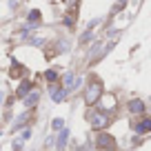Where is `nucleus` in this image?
<instances>
[{
  "label": "nucleus",
  "instance_id": "1",
  "mask_svg": "<svg viewBox=\"0 0 151 151\" xmlns=\"http://www.w3.org/2000/svg\"><path fill=\"white\" fill-rule=\"evenodd\" d=\"M102 80L100 78H96V76H91L89 82H87L85 87V104L87 107H96V104L100 102V98H102Z\"/></svg>",
  "mask_w": 151,
  "mask_h": 151
},
{
  "label": "nucleus",
  "instance_id": "2",
  "mask_svg": "<svg viewBox=\"0 0 151 151\" xmlns=\"http://www.w3.org/2000/svg\"><path fill=\"white\" fill-rule=\"evenodd\" d=\"M87 120H89L91 129H96V131H102V129H107L109 122H111V118H109V113L104 111V109H89V113H87Z\"/></svg>",
  "mask_w": 151,
  "mask_h": 151
},
{
  "label": "nucleus",
  "instance_id": "3",
  "mask_svg": "<svg viewBox=\"0 0 151 151\" xmlns=\"http://www.w3.org/2000/svg\"><path fill=\"white\" fill-rule=\"evenodd\" d=\"M96 145H98V149L113 151V149H116V138H113L111 133H104V131H100L98 136H96Z\"/></svg>",
  "mask_w": 151,
  "mask_h": 151
},
{
  "label": "nucleus",
  "instance_id": "4",
  "mask_svg": "<svg viewBox=\"0 0 151 151\" xmlns=\"http://www.w3.org/2000/svg\"><path fill=\"white\" fill-rule=\"evenodd\" d=\"M49 91H51V100L53 102H62V100L67 98V93H69V89H65L62 85H56V82H51Z\"/></svg>",
  "mask_w": 151,
  "mask_h": 151
},
{
  "label": "nucleus",
  "instance_id": "5",
  "mask_svg": "<svg viewBox=\"0 0 151 151\" xmlns=\"http://www.w3.org/2000/svg\"><path fill=\"white\" fill-rule=\"evenodd\" d=\"M22 100H24V107H27V109H33V107L38 104V100H40V91H38V89H31Z\"/></svg>",
  "mask_w": 151,
  "mask_h": 151
},
{
  "label": "nucleus",
  "instance_id": "6",
  "mask_svg": "<svg viewBox=\"0 0 151 151\" xmlns=\"http://www.w3.org/2000/svg\"><path fill=\"white\" fill-rule=\"evenodd\" d=\"M67 140H69V129H67V127H62V129H60V133H58V142H56L58 151H62V149H65Z\"/></svg>",
  "mask_w": 151,
  "mask_h": 151
},
{
  "label": "nucleus",
  "instance_id": "7",
  "mask_svg": "<svg viewBox=\"0 0 151 151\" xmlns=\"http://www.w3.org/2000/svg\"><path fill=\"white\" fill-rule=\"evenodd\" d=\"M31 89H33V82L31 80H22V82H20V87H18V91H16V96H18V98H24Z\"/></svg>",
  "mask_w": 151,
  "mask_h": 151
},
{
  "label": "nucleus",
  "instance_id": "8",
  "mask_svg": "<svg viewBox=\"0 0 151 151\" xmlns=\"http://www.w3.org/2000/svg\"><path fill=\"white\" fill-rule=\"evenodd\" d=\"M129 111L131 113H145V102H142V100H131V102H129Z\"/></svg>",
  "mask_w": 151,
  "mask_h": 151
},
{
  "label": "nucleus",
  "instance_id": "9",
  "mask_svg": "<svg viewBox=\"0 0 151 151\" xmlns=\"http://www.w3.org/2000/svg\"><path fill=\"white\" fill-rule=\"evenodd\" d=\"M136 131H138V133H147V131H151V118H142L140 122L136 124Z\"/></svg>",
  "mask_w": 151,
  "mask_h": 151
},
{
  "label": "nucleus",
  "instance_id": "10",
  "mask_svg": "<svg viewBox=\"0 0 151 151\" xmlns=\"http://www.w3.org/2000/svg\"><path fill=\"white\" fill-rule=\"evenodd\" d=\"M27 120H31V113H22V116L16 120V124H11V131H18L20 127H24V124H27Z\"/></svg>",
  "mask_w": 151,
  "mask_h": 151
},
{
  "label": "nucleus",
  "instance_id": "11",
  "mask_svg": "<svg viewBox=\"0 0 151 151\" xmlns=\"http://www.w3.org/2000/svg\"><path fill=\"white\" fill-rule=\"evenodd\" d=\"M71 85H73V73H71V71H67V73L62 76V87L71 91Z\"/></svg>",
  "mask_w": 151,
  "mask_h": 151
},
{
  "label": "nucleus",
  "instance_id": "12",
  "mask_svg": "<svg viewBox=\"0 0 151 151\" xmlns=\"http://www.w3.org/2000/svg\"><path fill=\"white\" fill-rule=\"evenodd\" d=\"M45 80L51 85V82H58V71L56 69H47L45 71Z\"/></svg>",
  "mask_w": 151,
  "mask_h": 151
},
{
  "label": "nucleus",
  "instance_id": "13",
  "mask_svg": "<svg viewBox=\"0 0 151 151\" xmlns=\"http://www.w3.org/2000/svg\"><path fill=\"white\" fill-rule=\"evenodd\" d=\"M27 20L38 22V20H40V11H38V9H31V11H29V16H27Z\"/></svg>",
  "mask_w": 151,
  "mask_h": 151
},
{
  "label": "nucleus",
  "instance_id": "14",
  "mask_svg": "<svg viewBox=\"0 0 151 151\" xmlns=\"http://www.w3.org/2000/svg\"><path fill=\"white\" fill-rule=\"evenodd\" d=\"M116 107V98H113V96H107V98H104V109H113Z\"/></svg>",
  "mask_w": 151,
  "mask_h": 151
},
{
  "label": "nucleus",
  "instance_id": "15",
  "mask_svg": "<svg viewBox=\"0 0 151 151\" xmlns=\"http://www.w3.org/2000/svg\"><path fill=\"white\" fill-rule=\"evenodd\" d=\"M51 127L56 129V131H60V129L65 127V122H62V118H56V120H53V122H51Z\"/></svg>",
  "mask_w": 151,
  "mask_h": 151
},
{
  "label": "nucleus",
  "instance_id": "16",
  "mask_svg": "<svg viewBox=\"0 0 151 151\" xmlns=\"http://www.w3.org/2000/svg\"><path fill=\"white\" fill-rule=\"evenodd\" d=\"M91 38H93V31H91V29H87V33H82V38H80V42H89Z\"/></svg>",
  "mask_w": 151,
  "mask_h": 151
},
{
  "label": "nucleus",
  "instance_id": "17",
  "mask_svg": "<svg viewBox=\"0 0 151 151\" xmlns=\"http://www.w3.org/2000/svg\"><path fill=\"white\" fill-rule=\"evenodd\" d=\"M127 2H129V0H118V2H116V7H113V9H116V11H120V9H122L124 5H127Z\"/></svg>",
  "mask_w": 151,
  "mask_h": 151
},
{
  "label": "nucleus",
  "instance_id": "18",
  "mask_svg": "<svg viewBox=\"0 0 151 151\" xmlns=\"http://www.w3.org/2000/svg\"><path fill=\"white\" fill-rule=\"evenodd\" d=\"M27 138H31V129H24L22 131V140H27Z\"/></svg>",
  "mask_w": 151,
  "mask_h": 151
},
{
  "label": "nucleus",
  "instance_id": "19",
  "mask_svg": "<svg viewBox=\"0 0 151 151\" xmlns=\"http://www.w3.org/2000/svg\"><path fill=\"white\" fill-rule=\"evenodd\" d=\"M65 24L67 27H73V18H65Z\"/></svg>",
  "mask_w": 151,
  "mask_h": 151
},
{
  "label": "nucleus",
  "instance_id": "20",
  "mask_svg": "<svg viewBox=\"0 0 151 151\" xmlns=\"http://www.w3.org/2000/svg\"><path fill=\"white\" fill-rule=\"evenodd\" d=\"M78 5V0H67V7H76Z\"/></svg>",
  "mask_w": 151,
  "mask_h": 151
},
{
  "label": "nucleus",
  "instance_id": "21",
  "mask_svg": "<svg viewBox=\"0 0 151 151\" xmlns=\"http://www.w3.org/2000/svg\"><path fill=\"white\" fill-rule=\"evenodd\" d=\"M2 98H5V93H2V91H0V104H2Z\"/></svg>",
  "mask_w": 151,
  "mask_h": 151
}]
</instances>
